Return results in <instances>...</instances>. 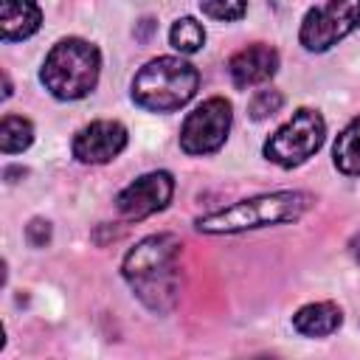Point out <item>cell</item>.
Listing matches in <instances>:
<instances>
[{"label": "cell", "instance_id": "cell-1", "mask_svg": "<svg viewBox=\"0 0 360 360\" xmlns=\"http://www.w3.org/2000/svg\"><path fill=\"white\" fill-rule=\"evenodd\" d=\"M180 239L174 233H155L141 239L121 264L124 278L135 290V295L152 309V312H169L174 309L180 298Z\"/></svg>", "mask_w": 360, "mask_h": 360}, {"label": "cell", "instance_id": "cell-2", "mask_svg": "<svg viewBox=\"0 0 360 360\" xmlns=\"http://www.w3.org/2000/svg\"><path fill=\"white\" fill-rule=\"evenodd\" d=\"M309 205H312V197L304 191L259 194V197L239 200L228 208L200 217L197 231L200 233H242V231H253L264 225H284V222L301 219Z\"/></svg>", "mask_w": 360, "mask_h": 360}, {"label": "cell", "instance_id": "cell-3", "mask_svg": "<svg viewBox=\"0 0 360 360\" xmlns=\"http://www.w3.org/2000/svg\"><path fill=\"white\" fill-rule=\"evenodd\" d=\"M200 73L180 56H158L146 62L132 79V101L152 112L180 110L194 98Z\"/></svg>", "mask_w": 360, "mask_h": 360}, {"label": "cell", "instance_id": "cell-4", "mask_svg": "<svg viewBox=\"0 0 360 360\" xmlns=\"http://www.w3.org/2000/svg\"><path fill=\"white\" fill-rule=\"evenodd\" d=\"M98 70H101L98 48L79 37H68L48 51L39 79L51 96L62 101H76L96 87Z\"/></svg>", "mask_w": 360, "mask_h": 360}, {"label": "cell", "instance_id": "cell-5", "mask_svg": "<svg viewBox=\"0 0 360 360\" xmlns=\"http://www.w3.org/2000/svg\"><path fill=\"white\" fill-rule=\"evenodd\" d=\"M323 135H326V124L321 112L301 107L292 112V118L284 127H278L270 135V141L264 143V158L281 169L301 166L307 158H312L321 149Z\"/></svg>", "mask_w": 360, "mask_h": 360}, {"label": "cell", "instance_id": "cell-6", "mask_svg": "<svg viewBox=\"0 0 360 360\" xmlns=\"http://www.w3.org/2000/svg\"><path fill=\"white\" fill-rule=\"evenodd\" d=\"M360 22V0H326V6L309 8L298 39L307 51H329L343 37H349Z\"/></svg>", "mask_w": 360, "mask_h": 360}, {"label": "cell", "instance_id": "cell-7", "mask_svg": "<svg viewBox=\"0 0 360 360\" xmlns=\"http://www.w3.org/2000/svg\"><path fill=\"white\" fill-rule=\"evenodd\" d=\"M231 118H233V112L225 98L214 96V98L202 101L200 107H194L186 115V121L180 127V149L186 155L217 152L231 132Z\"/></svg>", "mask_w": 360, "mask_h": 360}, {"label": "cell", "instance_id": "cell-8", "mask_svg": "<svg viewBox=\"0 0 360 360\" xmlns=\"http://www.w3.org/2000/svg\"><path fill=\"white\" fill-rule=\"evenodd\" d=\"M174 194V180L169 172H149L138 180H132L118 197H115V208L124 219L138 222L146 219L158 211H163L169 205Z\"/></svg>", "mask_w": 360, "mask_h": 360}, {"label": "cell", "instance_id": "cell-9", "mask_svg": "<svg viewBox=\"0 0 360 360\" xmlns=\"http://www.w3.org/2000/svg\"><path fill=\"white\" fill-rule=\"evenodd\" d=\"M127 146V127L118 121H93L87 127H82L73 138V158L79 163H107L112 158H118Z\"/></svg>", "mask_w": 360, "mask_h": 360}, {"label": "cell", "instance_id": "cell-10", "mask_svg": "<svg viewBox=\"0 0 360 360\" xmlns=\"http://www.w3.org/2000/svg\"><path fill=\"white\" fill-rule=\"evenodd\" d=\"M276 70H278V53H276V48H270L264 42H253L228 59V76L242 90L273 79Z\"/></svg>", "mask_w": 360, "mask_h": 360}, {"label": "cell", "instance_id": "cell-11", "mask_svg": "<svg viewBox=\"0 0 360 360\" xmlns=\"http://www.w3.org/2000/svg\"><path fill=\"white\" fill-rule=\"evenodd\" d=\"M39 22H42V11L34 0H0V31L6 42L37 34Z\"/></svg>", "mask_w": 360, "mask_h": 360}, {"label": "cell", "instance_id": "cell-12", "mask_svg": "<svg viewBox=\"0 0 360 360\" xmlns=\"http://www.w3.org/2000/svg\"><path fill=\"white\" fill-rule=\"evenodd\" d=\"M343 323V312L332 301H315L292 315V326L307 338H326Z\"/></svg>", "mask_w": 360, "mask_h": 360}, {"label": "cell", "instance_id": "cell-13", "mask_svg": "<svg viewBox=\"0 0 360 360\" xmlns=\"http://www.w3.org/2000/svg\"><path fill=\"white\" fill-rule=\"evenodd\" d=\"M335 166L343 172V174H352L357 177L360 174V118H354L335 141Z\"/></svg>", "mask_w": 360, "mask_h": 360}, {"label": "cell", "instance_id": "cell-14", "mask_svg": "<svg viewBox=\"0 0 360 360\" xmlns=\"http://www.w3.org/2000/svg\"><path fill=\"white\" fill-rule=\"evenodd\" d=\"M31 141H34V127H31L28 118H22V115H6L3 118V124H0V149L6 155L28 149Z\"/></svg>", "mask_w": 360, "mask_h": 360}, {"label": "cell", "instance_id": "cell-15", "mask_svg": "<svg viewBox=\"0 0 360 360\" xmlns=\"http://www.w3.org/2000/svg\"><path fill=\"white\" fill-rule=\"evenodd\" d=\"M169 42H172V48L180 51V53H194V51H200L202 42H205V28H202L194 17H180V20L172 25V31H169Z\"/></svg>", "mask_w": 360, "mask_h": 360}, {"label": "cell", "instance_id": "cell-16", "mask_svg": "<svg viewBox=\"0 0 360 360\" xmlns=\"http://www.w3.org/2000/svg\"><path fill=\"white\" fill-rule=\"evenodd\" d=\"M200 11L211 20H222V22H233L239 17H245L248 11V0H200Z\"/></svg>", "mask_w": 360, "mask_h": 360}, {"label": "cell", "instance_id": "cell-17", "mask_svg": "<svg viewBox=\"0 0 360 360\" xmlns=\"http://www.w3.org/2000/svg\"><path fill=\"white\" fill-rule=\"evenodd\" d=\"M281 104H284V96H281L278 90H259V93L250 98L248 112H250V118H253V121H262V118H267V115L278 112V110H281Z\"/></svg>", "mask_w": 360, "mask_h": 360}, {"label": "cell", "instance_id": "cell-18", "mask_svg": "<svg viewBox=\"0 0 360 360\" xmlns=\"http://www.w3.org/2000/svg\"><path fill=\"white\" fill-rule=\"evenodd\" d=\"M25 239L34 245V248H45V242L51 239V225L45 219H31L28 228H25Z\"/></svg>", "mask_w": 360, "mask_h": 360}, {"label": "cell", "instance_id": "cell-19", "mask_svg": "<svg viewBox=\"0 0 360 360\" xmlns=\"http://www.w3.org/2000/svg\"><path fill=\"white\" fill-rule=\"evenodd\" d=\"M349 253L354 256V262H360V233L352 236V242H349Z\"/></svg>", "mask_w": 360, "mask_h": 360}]
</instances>
